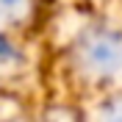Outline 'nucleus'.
<instances>
[{"instance_id": "f257e3e1", "label": "nucleus", "mask_w": 122, "mask_h": 122, "mask_svg": "<svg viewBox=\"0 0 122 122\" xmlns=\"http://www.w3.org/2000/svg\"><path fill=\"white\" fill-rule=\"evenodd\" d=\"M86 56H89L92 67L114 69V67H119V61H122V47H119V42H114V39H97V42L89 45Z\"/></svg>"}, {"instance_id": "f03ea898", "label": "nucleus", "mask_w": 122, "mask_h": 122, "mask_svg": "<svg viewBox=\"0 0 122 122\" xmlns=\"http://www.w3.org/2000/svg\"><path fill=\"white\" fill-rule=\"evenodd\" d=\"M20 6H22V0H0V14L8 17L14 11H20Z\"/></svg>"}, {"instance_id": "7ed1b4c3", "label": "nucleus", "mask_w": 122, "mask_h": 122, "mask_svg": "<svg viewBox=\"0 0 122 122\" xmlns=\"http://www.w3.org/2000/svg\"><path fill=\"white\" fill-rule=\"evenodd\" d=\"M11 56H14V47H11L6 39L0 36V58H11Z\"/></svg>"}, {"instance_id": "20e7f679", "label": "nucleus", "mask_w": 122, "mask_h": 122, "mask_svg": "<svg viewBox=\"0 0 122 122\" xmlns=\"http://www.w3.org/2000/svg\"><path fill=\"white\" fill-rule=\"evenodd\" d=\"M111 122H122V108H119V111L114 114V119H111Z\"/></svg>"}]
</instances>
